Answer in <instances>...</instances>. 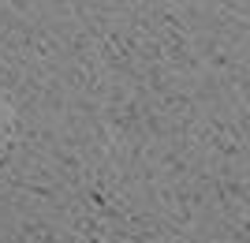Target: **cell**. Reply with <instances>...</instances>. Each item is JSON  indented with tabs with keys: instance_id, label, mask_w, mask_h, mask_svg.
Listing matches in <instances>:
<instances>
[{
	"instance_id": "1",
	"label": "cell",
	"mask_w": 250,
	"mask_h": 243,
	"mask_svg": "<svg viewBox=\"0 0 250 243\" xmlns=\"http://www.w3.org/2000/svg\"><path fill=\"white\" fill-rule=\"evenodd\" d=\"M15 131H19V120H15V105H11L8 94L0 90V169L8 165L11 150H15Z\"/></svg>"
}]
</instances>
